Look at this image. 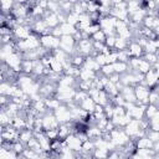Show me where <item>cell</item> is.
I'll use <instances>...</instances> for the list:
<instances>
[{
    "label": "cell",
    "instance_id": "cell-23",
    "mask_svg": "<svg viewBox=\"0 0 159 159\" xmlns=\"http://www.w3.org/2000/svg\"><path fill=\"white\" fill-rule=\"evenodd\" d=\"M147 137L153 142V143H157V142H159V132H157V130H148L147 132Z\"/></svg>",
    "mask_w": 159,
    "mask_h": 159
},
{
    "label": "cell",
    "instance_id": "cell-17",
    "mask_svg": "<svg viewBox=\"0 0 159 159\" xmlns=\"http://www.w3.org/2000/svg\"><path fill=\"white\" fill-rule=\"evenodd\" d=\"M109 152L107 149H94L93 150V158L94 159H108Z\"/></svg>",
    "mask_w": 159,
    "mask_h": 159
},
{
    "label": "cell",
    "instance_id": "cell-27",
    "mask_svg": "<svg viewBox=\"0 0 159 159\" xmlns=\"http://www.w3.org/2000/svg\"><path fill=\"white\" fill-rule=\"evenodd\" d=\"M157 17H159V7H157Z\"/></svg>",
    "mask_w": 159,
    "mask_h": 159
},
{
    "label": "cell",
    "instance_id": "cell-12",
    "mask_svg": "<svg viewBox=\"0 0 159 159\" xmlns=\"http://www.w3.org/2000/svg\"><path fill=\"white\" fill-rule=\"evenodd\" d=\"M60 29H61V31H62L63 35H71V36H73V35L78 31V30L76 29V26L70 25L68 22H65V24L60 25Z\"/></svg>",
    "mask_w": 159,
    "mask_h": 159
},
{
    "label": "cell",
    "instance_id": "cell-11",
    "mask_svg": "<svg viewBox=\"0 0 159 159\" xmlns=\"http://www.w3.org/2000/svg\"><path fill=\"white\" fill-rule=\"evenodd\" d=\"M113 67H114V72L118 73V75L127 73L128 70H129V65L125 63V62H120V61H117L116 63H113Z\"/></svg>",
    "mask_w": 159,
    "mask_h": 159
},
{
    "label": "cell",
    "instance_id": "cell-10",
    "mask_svg": "<svg viewBox=\"0 0 159 159\" xmlns=\"http://www.w3.org/2000/svg\"><path fill=\"white\" fill-rule=\"evenodd\" d=\"M97 77V73L91 71V70H87L84 67L81 68V72H80V80L81 81H93L94 78Z\"/></svg>",
    "mask_w": 159,
    "mask_h": 159
},
{
    "label": "cell",
    "instance_id": "cell-18",
    "mask_svg": "<svg viewBox=\"0 0 159 159\" xmlns=\"http://www.w3.org/2000/svg\"><path fill=\"white\" fill-rule=\"evenodd\" d=\"M106 39H107V35L102 31V30H99V31H97L94 35H92L91 36V40L93 41V42H106Z\"/></svg>",
    "mask_w": 159,
    "mask_h": 159
},
{
    "label": "cell",
    "instance_id": "cell-14",
    "mask_svg": "<svg viewBox=\"0 0 159 159\" xmlns=\"http://www.w3.org/2000/svg\"><path fill=\"white\" fill-rule=\"evenodd\" d=\"M11 125H12L15 129H17V130L20 132V130H22V129L26 128V119H24V118L16 116L15 118H12V123H11Z\"/></svg>",
    "mask_w": 159,
    "mask_h": 159
},
{
    "label": "cell",
    "instance_id": "cell-13",
    "mask_svg": "<svg viewBox=\"0 0 159 159\" xmlns=\"http://www.w3.org/2000/svg\"><path fill=\"white\" fill-rule=\"evenodd\" d=\"M21 73H25V75H32V71H34V61H30V60H22V63H21Z\"/></svg>",
    "mask_w": 159,
    "mask_h": 159
},
{
    "label": "cell",
    "instance_id": "cell-16",
    "mask_svg": "<svg viewBox=\"0 0 159 159\" xmlns=\"http://www.w3.org/2000/svg\"><path fill=\"white\" fill-rule=\"evenodd\" d=\"M129 42L127 40H123L120 37L117 36V40H116V45H114V50L116 51H123V50H127Z\"/></svg>",
    "mask_w": 159,
    "mask_h": 159
},
{
    "label": "cell",
    "instance_id": "cell-25",
    "mask_svg": "<svg viewBox=\"0 0 159 159\" xmlns=\"http://www.w3.org/2000/svg\"><path fill=\"white\" fill-rule=\"evenodd\" d=\"M153 149H154V152H155V153H159V142L154 143V147H153Z\"/></svg>",
    "mask_w": 159,
    "mask_h": 159
},
{
    "label": "cell",
    "instance_id": "cell-22",
    "mask_svg": "<svg viewBox=\"0 0 159 159\" xmlns=\"http://www.w3.org/2000/svg\"><path fill=\"white\" fill-rule=\"evenodd\" d=\"M22 155L25 157V158H27V159H39V154L35 152V150H32V149H29V148H26L25 150H24V153H22Z\"/></svg>",
    "mask_w": 159,
    "mask_h": 159
},
{
    "label": "cell",
    "instance_id": "cell-9",
    "mask_svg": "<svg viewBox=\"0 0 159 159\" xmlns=\"http://www.w3.org/2000/svg\"><path fill=\"white\" fill-rule=\"evenodd\" d=\"M34 138V130L32 129H27V128H25V129H22V130H20V134H19V142H21L22 144H27L29 142H30V139H32Z\"/></svg>",
    "mask_w": 159,
    "mask_h": 159
},
{
    "label": "cell",
    "instance_id": "cell-4",
    "mask_svg": "<svg viewBox=\"0 0 159 159\" xmlns=\"http://www.w3.org/2000/svg\"><path fill=\"white\" fill-rule=\"evenodd\" d=\"M125 102L129 103H135L137 104V97H135V92H134V87L133 86H124L123 89L119 92Z\"/></svg>",
    "mask_w": 159,
    "mask_h": 159
},
{
    "label": "cell",
    "instance_id": "cell-6",
    "mask_svg": "<svg viewBox=\"0 0 159 159\" xmlns=\"http://www.w3.org/2000/svg\"><path fill=\"white\" fill-rule=\"evenodd\" d=\"M144 82L147 84V87H155L158 83H159V80H158V76L155 73V70L152 68L147 75H145V78H144Z\"/></svg>",
    "mask_w": 159,
    "mask_h": 159
},
{
    "label": "cell",
    "instance_id": "cell-2",
    "mask_svg": "<svg viewBox=\"0 0 159 159\" xmlns=\"http://www.w3.org/2000/svg\"><path fill=\"white\" fill-rule=\"evenodd\" d=\"M56 119L58 120L60 124H66L68 122H72V116H71V111L66 104H61L55 112H53Z\"/></svg>",
    "mask_w": 159,
    "mask_h": 159
},
{
    "label": "cell",
    "instance_id": "cell-1",
    "mask_svg": "<svg viewBox=\"0 0 159 159\" xmlns=\"http://www.w3.org/2000/svg\"><path fill=\"white\" fill-rule=\"evenodd\" d=\"M134 92H135V97H137V104H149V94L150 91L147 86L143 84H137L134 87Z\"/></svg>",
    "mask_w": 159,
    "mask_h": 159
},
{
    "label": "cell",
    "instance_id": "cell-5",
    "mask_svg": "<svg viewBox=\"0 0 159 159\" xmlns=\"http://www.w3.org/2000/svg\"><path fill=\"white\" fill-rule=\"evenodd\" d=\"M128 51H129L130 57H142V56H144L143 47L137 41H134V40L128 45Z\"/></svg>",
    "mask_w": 159,
    "mask_h": 159
},
{
    "label": "cell",
    "instance_id": "cell-7",
    "mask_svg": "<svg viewBox=\"0 0 159 159\" xmlns=\"http://www.w3.org/2000/svg\"><path fill=\"white\" fill-rule=\"evenodd\" d=\"M135 147L137 149H153L154 143L148 137H143L135 140Z\"/></svg>",
    "mask_w": 159,
    "mask_h": 159
},
{
    "label": "cell",
    "instance_id": "cell-28",
    "mask_svg": "<svg viewBox=\"0 0 159 159\" xmlns=\"http://www.w3.org/2000/svg\"><path fill=\"white\" fill-rule=\"evenodd\" d=\"M75 159H87V158H82V157H76Z\"/></svg>",
    "mask_w": 159,
    "mask_h": 159
},
{
    "label": "cell",
    "instance_id": "cell-24",
    "mask_svg": "<svg viewBox=\"0 0 159 159\" xmlns=\"http://www.w3.org/2000/svg\"><path fill=\"white\" fill-rule=\"evenodd\" d=\"M109 78V82H112V83H118L119 82V80H120V75H118V73H113L112 76H109L108 77Z\"/></svg>",
    "mask_w": 159,
    "mask_h": 159
},
{
    "label": "cell",
    "instance_id": "cell-19",
    "mask_svg": "<svg viewBox=\"0 0 159 159\" xmlns=\"http://www.w3.org/2000/svg\"><path fill=\"white\" fill-rule=\"evenodd\" d=\"M143 58H144L147 62H149L152 66H154V65L158 62V60H159V57H158L157 53H144Z\"/></svg>",
    "mask_w": 159,
    "mask_h": 159
},
{
    "label": "cell",
    "instance_id": "cell-21",
    "mask_svg": "<svg viewBox=\"0 0 159 159\" xmlns=\"http://www.w3.org/2000/svg\"><path fill=\"white\" fill-rule=\"evenodd\" d=\"M149 123H150V129H152V130L159 132V112H158L152 119H149Z\"/></svg>",
    "mask_w": 159,
    "mask_h": 159
},
{
    "label": "cell",
    "instance_id": "cell-8",
    "mask_svg": "<svg viewBox=\"0 0 159 159\" xmlns=\"http://www.w3.org/2000/svg\"><path fill=\"white\" fill-rule=\"evenodd\" d=\"M96 104H97V103H96L91 97H87L83 102H81V103H80V107H81L83 111H86V112H88V113H91V114H92V113L94 112Z\"/></svg>",
    "mask_w": 159,
    "mask_h": 159
},
{
    "label": "cell",
    "instance_id": "cell-15",
    "mask_svg": "<svg viewBox=\"0 0 159 159\" xmlns=\"http://www.w3.org/2000/svg\"><path fill=\"white\" fill-rule=\"evenodd\" d=\"M158 112H159V108L155 104H148L147 109H145V118L147 119H152Z\"/></svg>",
    "mask_w": 159,
    "mask_h": 159
},
{
    "label": "cell",
    "instance_id": "cell-20",
    "mask_svg": "<svg viewBox=\"0 0 159 159\" xmlns=\"http://www.w3.org/2000/svg\"><path fill=\"white\" fill-rule=\"evenodd\" d=\"M101 73H102L103 76H107V77H109V76H112L113 73H116L113 65H104L103 67H101Z\"/></svg>",
    "mask_w": 159,
    "mask_h": 159
},
{
    "label": "cell",
    "instance_id": "cell-29",
    "mask_svg": "<svg viewBox=\"0 0 159 159\" xmlns=\"http://www.w3.org/2000/svg\"><path fill=\"white\" fill-rule=\"evenodd\" d=\"M92 159H94V158H92Z\"/></svg>",
    "mask_w": 159,
    "mask_h": 159
},
{
    "label": "cell",
    "instance_id": "cell-3",
    "mask_svg": "<svg viewBox=\"0 0 159 159\" xmlns=\"http://www.w3.org/2000/svg\"><path fill=\"white\" fill-rule=\"evenodd\" d=\"M65 143L75 154H78L82 152V140L76 134H70L65 139Z\"/></svg>",
    "mask_w": 159,
    "mask_h": 159
},
{
    "label": "cell",
    "instance_id": "cell-26",
    "mask_svg": "<svg viewBox=\"0 0 159 159\" xmlns=\"http://www.w3.org/2000/svg\"><path fill=\"white\" fill-rule=\"evenodd\" d=\"M153 68H155V70H157V68H159V60H158V62H157V63L153 66Z\"/></svg>",
    "mask_w": 159,
    "mask_h": 159
}]
</instances>
